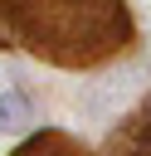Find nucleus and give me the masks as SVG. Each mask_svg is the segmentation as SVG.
<instances>
[{
  "label": "nucleus",
  "mask_w": 151,
  "mask_h": 156,
  "mask_svg": "<svg viewBox=\"0 0 151 156\" xmlns=\"http://www.w3.org/2000/svg\"><path fill=\"white\" fill-rule=\"evenodd\" d=\"M29 127V102L19 93H0V132H19Z\"/></svg>",
  "instance_id": "f257e3e1"
}]
</instances>
